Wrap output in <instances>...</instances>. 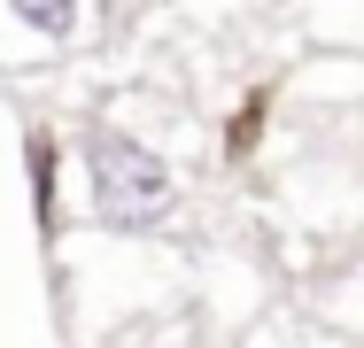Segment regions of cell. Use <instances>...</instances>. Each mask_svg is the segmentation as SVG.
Wrapping results in <instances>:
<instances>
[{
	"label": "cell",
	"mask_w": 364,
	"mask_h": 348,
	"mask_svg": "<svg viewBox=\"0 0 364 348\" xmlns=\"http://www.w3.org/2000/svg\"><path fill=\"white\" fill-rule=\"evenodd\" d=\"M8 23H23L39 47H70L77 23H85V0H0Z\"/></svg>",
	"instance_id": "cell-2"
},
{
	"label": "cell",
	"mask_w": 364,
	"mask_h": 348,
	"mask_svg": "<svg viewBox=\"0 0 364 348\" xmlns=\"http://www.w3.org/2000/svg\"><path fill=\"white\" fill-rule=\"evenodd\" d=\"M77 170H85V209H93V224H109V232H155V224L171 217V202H178V178H171L163 147L117 132V124L85 132Z\"/></svg>",
	"instance_id": "cell-1"
}]
</instances>
